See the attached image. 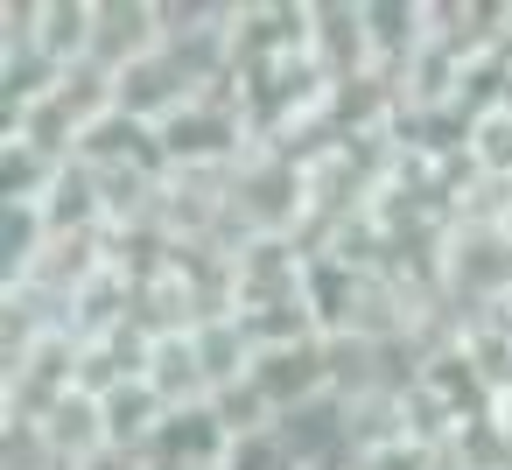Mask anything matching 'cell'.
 I'll use <instances>...</instances> for the list:
<instances>
[{
    "label": "cell",
    "instance_id": "cell-1",
    "mask_svg": "<svg viewBox=\"0 0 512 470\" xmlns=\"http://www.w3.org/2000/svg\"><path fill=\"white\" fill-rule=\"evenodd\" d=\"M505 309H512V302H505Z\"/></svg>",
    "mask_w": 512,
    "mask_h": 470
}]
</instances>
